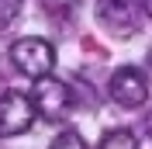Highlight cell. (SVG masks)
Masks as SVG:
<instances>
[{"instance_id":"6da1fadb","label":"cell","mask_w":152,"mask_h":149,"mask_svg":"<svg viewBox=\"0 0 152 149\" xmlns=\"http://www.w3.org/2000/svg\"><path fill=\"white\" fill-rule=\"evenodd\" d=\"M10 63L18 66L24 76L42 80V76H48L56 69V45H52L48 38L28 35V38H21V42L10 45Z\"/></svg>"},{"instance_id":"7a4b0ae2","label":"cell","mask_w":152,"mask_h":149,"mask_svg":"<svg viewBox=\"0 0 152 149\" xmlns=\"http://www.w3.org/2000/svg\"><path fill=\"white\" fill-rule=\"evenodd\" d=\"M31 97H35L38 114H42L45 121H62V118H69V111H73V90H69L62 80H56V76L35 80Z\"/></svg>"},{"instance_id":"3957f363","label":"cell","mask_w":152,"mask_h":149,"mask_svg":"<svg viewBox=\"0 0 152 149\" xmlns=\"http://www.w3.org/2000/svg\"><path fill=\"white\" fill-rule=\"evenodd\" d=\"M35 118H38L35 97L21 90H7L0 97V135H21L35 125Z\"/></svg>"},{"instance_id":"277c9868","label":"cell","mask_w":152,"mask_h":149,"mask_svg":"<svg viewBox=\"0 0 152 149\" xmlns=\"http://www.w3.org/2000/svg\"><path fill=\"white\" fill-rule=\"evenodd\" d=\"M111 97H114V104H121V108H142L145 97H149V80H145V73L135 69V66H121V69L111 76Z\"/></svg>"},{"instance_id":"5b68a950","label":"cell","mask_w":152,"mask_h":149,"mask_svg":"<svg viewBox=\"0 0 152 149\" xmlns=\"http://www.w3.org/2000/svg\"><path fill=\"white\" fill-rule=\"evenodd\" d=\"M145 10V0H100L97 14L104 24H111L114 31H128L138 24V14Z\"/></svg>"},{"instance_id":"8992f818","label":"cell","mask_w":152,"mask_h":149,"mask_svg":"<svg viewBox=\"0 0 152 149\" xmlns=\"http://www.w3.org/2000/svg\"><path fill=\"white\" fill-rule=\"evenodd\" d=\"M100 149H138V139L128 128H114L100 139Z\"/></svg>"},{"instance_id":"52a82bcc","label":"cell","mask_w":152,"mask_h":149,"mask_svg":"<svg viewBox=\"0 0 152 149\" xmlns=\"http://www.w3.org/2000/svg\"><path fill=\"white\" fill-rule=\"evenodd\" d=\"M21 14V0H0V31H7Z\"/></svg>"},{"instance_id":"ba28073f","label":"cell","mask_w":152,"mask_h":149,"mask_svg":"<svg viewBox=\"0 0 152 149\" xmlns=\"http://www.w3.org/2000/svg\"><path fill=\"white\" fill-rule=\"evenodd\" d=\"M52 149H86V142L76 135V132H62L56 142H52Z\"/></svg>"},{"instance_id":"9c48e42d","label":"cell","mask_w":152,"mask_h":149,"mask_svg":"<svg viewBox=\"0 0 152 149\" xmlns=\"http://www.w3.org/2000/svg\"><path fill=\"white\" fill-rule=\"evenodd\" d=\"M145 14H149V18H152V0H145Z\"/></svg>"}]
</instances>
